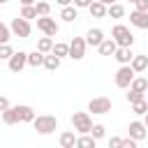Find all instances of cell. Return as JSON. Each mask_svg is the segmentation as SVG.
<instances>
[{"instance_id":"1","label":"cell","mask_w":148,"mask_h":148,"mask_svg":"<svg viewBox=\"0 0 148 148\" xmlns=\"http://www.w3.org/2000/svg\"><path fill=\"white\" fill-rule=\"evenodd\" d=\"M111 39H113L118 46H125V49H132V44H134V35H132L130 28L123 25V23L113 25V30H111Z\"/></svg>"},{"instance_id":"2","label":"cell","mask_w":148,"mask_h":148,"mask_svg":"<svg viewBox=\"0 0 148 148\" xmlns=\"http://www.w3.org/2000/svg\"><path fill=\"white\" fill-rule=\"evenodd\" d=\"M32 127L37 130V134H53L56 127H58V118H56V116H49V113L37 116V118L32 120Z\"/></svg>"},{"instance_id":"3","label":"cell","mask_w":148,"mask_h":148,"mask_svg":"<svg viewBox=\"0 0 148 148\" xmlns=\"http://www.w3.org/2000/svg\"><path fill=\"white\" fill-rule=\"evenodd\" d=\"M72 125H74V130H76L79 134H88L90 127H92V118H90L86 111H76V113L72 116Z\"/></svg>"},{"instance_id":"4","label":"cell","mask_w":148,"mask_h":148,"mask_svg":"<svg viewBox=\"0 0 148 148\" xmlns=\"http://www.w3.org/2000/svg\"><path fill=\"white\" fill-rule=\"evenodd\" d=\"M111 99L109 97H92L90 102H88V111H92L95 116H104V113H109L111 111Z\"/></svg>"},{"instance_id":"5","label":"cell","mask_w":148,"mask_h":148,"mask_svg":"<svg viewBox=\"0 0 148 148\" xmlns=\"http://www.w3.org/2000/svg\"><path fill=\"white\" fill-rule=\"evenodd\" d=\"M134 74H136V72H134L130 65H120L118 72H116V86H118V88H130Z\"/></svg>"},{"instance_id":"6","label":"cell","mask_w":148,"mask_h":148,"mask_svg":"<svg viewBox=\"0 0 148 148\" xmlns=\"http://www.w3.org/2000/svg\"><path fill=\"white\" fill-rule=\"evenodd\" d=\"M37 28L46 35V37H56L58 35V23H56V18H51V16H37Z\"/></svg>"},{"instance_id":"7","label":"cell","mask_w":148,"mask_h":148,"mask_svg":"<svg viewBox=\"0 0 148 148\" xmlns=\"http://www.w3.org/2000/svg\"><path fill=\"white\" fill-rule=\"evenodd\" d=\"M9 30H12L16 37H21V39H28V37H30V32H32V28H30V21H25V18H21V16L12 21Z\"/></svg>"},{"instance_id":"8","label":"cell","mask_w":148,"mask_h":148,"mask_svg":"<svg viewBox=\"0 0 148 148\" xmlns=\"http://www.w3.org/2000/svg\"><path fill=\"white\" fill-rule=\"evenodd\" d=\"M86 46H88V44H86L83 37H74V39L69 42V53H67V56H69L72 60H81V58L86 56Z\"/></svg>"},{"instance_id":"9","label":"cell","mask_w":148,"mask_h":148,"mask_svg":"<svg viewBox=\"0 0 148 148\" xmlns=\"http://www.w3.org/2000/svg\"><path fill=\"white\" fill-rule=\"evenodd\" d=\"M7 62H9V69H12V72H21V69L28 65V53H23V51H14L12 58H9Z\"/></svg>"},{"instance_id":"10","label":"cell","mask_w":148,"mask_h":148,"mask_svg":"<svg viewBox=\"0 0 148 148\" xmlns=\"http://www.w3.org/2000/svg\"><path fill=\"white\" fill-rule=\"evenodd\" d=\"M127 132H130V136H132L134 141H141V139L148 136V130H146V125H143L141 120H132L130 127H127Z\"/></svg>"},{"instance_id":"11","label":"cell","mask_w":148,"mask_h":148,"mask_svg":"<svg viewBox=\"0 0 148 148\" xmlns=\"http://www.w3.org/2000/svg\"><path fill=\"white\" fill-rule=\"evenodd\" d=\"M130 23L134 25V28H139V30H148V12H132L130 14Z\"/></svg>"},{"instance_id":"12","label":"cell","mask_w":148,"mask_h":148,"mask_svg":"<svg viewBox=\"0 0 148 148\" xmlns=\"http://www.w3.org/2000/svg\"><path fill=\"white\" fill-rule=\"evenodd\" d=\"M104 42V32L99 30V28H90L88 32H86V44L88 46H99Z\"/></svg>"},{"instance_id":"13","label":"cell","mask_w":148,"mask_h":148,"mask_svg":"<svg viewBox=\"0 0 148 148\" xmlns=\"http://www.w3.org/2000/svg\"><path fill=\"white\" fill-rule=\"evenodd\" d=\"M16 113H18V123H32L35 120V109L28 106V104H18Z\"/></svg>"},{"instance_id":"14","label":"cell","mask_w":148,"mask_h":148,"mask_svg":"<svg viewBox=\"0 0 148 148\" xmlns=\"http://www.w3.org/2000/svg\"><path fill=\"white\" fill-rule=\"evenodd\" d=\"M113 58L120 62V65H130V60L134 58V53H132V49H125V46H118L116 49V53H113Z\"/></svg>"},{"instance_id":"15","label":"cell","mask_w":148,"mask_h":148,"mask_svg":"<svg viewBox=\"0 0 148 148\" xmlns=\"http://www.w3.org/2000/svg\"><path fill=\"white\" fill-rule=\"evenodd\" d=\"M88 12H90V16H95V18H104V16H106V5H102L99 0H92L90 7H88Z\"/></svg>"},{"instance_id":"16","label":"cell","mask_w":148,"mask_h":148,"mask_svg":"<svg viewBox=\"0 0 148 148\" xmlns=\"http://www.w3.org/2000/svg\"><path fill=\"white\" fill-rule=\"evenodd\" d=\"M97 49H99V53H102V56H113V53H116V49H118V44H116L113 39H106V37H104V42H102Z\"/></svg>"},{"instance_id":"17","label":"cell","mask_w":148,"mask_h":148,"mask_svg":"<svg viewBox=\"0 0 148 148\" xmlns=\"http://www.w3.org/2000/svg\"><path fill=\"white\" fill-rule=\"evenodd\" d=\"M130 67H132L134 72H143V69L148 67V56H134V58L130 60Z\"/></svg>"},{"instance_id":"18","label":"cell","mask_w":148,"mask_h":148,"mask_svg":"<svg viewBox=\"0 0 148 148\" xmlns=\"http://www.w3.org/2000/svg\"><path fill=\"white\" fill-rule=\"evenodd\" d=\"M130 90H134V92H146V90H148V79H143V76H134L132 83H130Z\"/></svg>"},{"instance_id":"19","label":"cell","mask_w":148,"mask_h":148,"mask_svg":"<svg viewBox=\"0 0 148 148\" xmlns=\"http://www.w3.org/2000/svg\"><path fill=\"white\" fill-rule=\"evenodd\" d=\"M2 123L5 125H16L18 123V113H16V106H9L2 111Z\"/></svg>"},{"instance_id":"20","label":"cell","mask_w":148,"mask_h":148,"mask_svg":"<svg viewBox=\"0 0 148 148\" xmlns=\"http://www.w3.org/2000/svg\"><path fill=\"white\" fill-rule=\"evenodd\" d=\"M106 16H111V18H123V16H125V7L118 5V2H113V5L106 7Z\"/></svg>"},{"instance_id":"21","label":"cell","mask_w":148,"mask_h":148,"mask_svg":"<svg viewBox=\"0 0 148 148\" xmlns=\"http://www.w3.org/2000/svg\"><path fill=\"white\" fill-rule=\"evenodd\" d=\"M42 65H44L49 72H56V69L60 67V58H58V56H53V53H51V56H46V53H44V62H42Z\"/></svg>"},{"instance_id":"22","label":"cell","mask_w":148,"mask_h":148,"mask_svg":"<svg viewBox=\"0 0 148 148\" xmlns=\"http://www.w3.org/2000/svg\"><path fill=\"white\" fill-rule=\"evenodd\" d=\"M74 146H76L74 132H62L60 134V148H74Z\"/></svg>"},{"instance_id":"23","label":"cell","mask_w":148,"mask_h":148,"mask_svg":"<svg viewBox=\"0 0 148 148\" xmlns=\"http://www.w3.org/2000/svg\"><path fill=\"white\" fill-rule=\"evenodd\" d=\"M95 139L90 136V134H81V136H76V146L74 148H95Z\"/></svg>"},{"instance_id":"24","label":"cell","mask_w":148,"mask_h":148,"mask_svg":"<svg viewBox=\"0 0 148 148\" xmlns=\"http://www.w3.org/2000/svg\"><path fill=\"white\" fill-rule=\"evenodd\" d=\"M60 18H62V21H67V23L76 21V7H74V5H67V7H62V12H60Z\"/></svg>"},{"instance_id":"25","label":"cell","mask_w":148,"mask_h":148,"mask_svg":"<svg viewBox=\"0 0 148 148\" xmlns=\"http://www.w3.org/2000/svg\"><path fill=\"white\" fill-rule=\"evenodd\" d=\"M51 49H53V39L51 37H39V42H37V51L39 53H51Z\"/></svg>"},{"instance_id":"26","label":"cell","mask_w":148,"mask_h":148,"mask_svg":"<svg viewBox=\"0 0 148 148\" xmlns=\"http://www.w3.org/2000/svg\"><path fill=\"white\" fill-rule=\"evenodd\" d=\"M42 62H44V53H39L37 49H35L32 53H28V65H30V67H39Z\"/></svg>"},{"instance_id":"27","label":"cell","mask_w":148,"mask_h":148,"mask_svg":"<svg viewBox=\"0 0 148 148\" xmlns=\"http://www.w3.org/2000/svg\"><path fill=\"white\" fill-rule=\"evenodd\" d=\"M51 53H53V56H58V58H65V56L69 53V44H62V42H58V44H53Z\"/></svg>"},{"instance_id":"28","label":"cell","mask_w":148,"mask_h":148,"mask_svg":"<svg viewBox=\"0 0 148 148\" xmlns=\"http://www.w3.org/2000/svg\"><path fill=\"white\" fill-rule=\"evenodd\" d=\"M88 134H90V136L97 141V139H102V136L106 134V127H104V125H99V123H95V125L90 127V132H88Z\"/></svg>"},{"instance_id":"29","label":"cell","mask_w":148,"mask_h":148,"mask_svg":"<svg viewBox=\"0 0 148 148\" xmlns=\"http://www.w3.org/2000/svg\"><path fill=\"white\" fill-rule=\"evenodd\" d=\"M21 18H25V21L37 18V9H35L32 5H23V9H21Z\"/></svg>"},{"instance_id":"30","label":"cell","mask_w":148,"mask_h":148,"mask_svg":"<svg viewBox=\"0 0 148 148\" xmlns=\"http://www.w3.org/2000/svg\"><path fill=\"white\" fill-rule=\"evenodd\" d=\"M35 9H37V16H49V14H51V5L44 2V0H39V2L35 5Z\"/></svg>"},{"instance_id":"31","label":"cell","mask_w":148,"mask_h":148,"mask_svg":"<svg viewBox=\"0 0 148 148\" xmlns=\"http://www.w3.org/2000/svg\"><path fill=\"white\" fill-rule=\"evenodd\" d=\"M9 37H12L9 25H5V23L0 21V44H9Z\"/></svg>"},{"instance_id":"32","label":"cell","mask_w":148,"mask_h":148,"mask_svg":"<svg viewBox=\"0 0 148 148\" xmlns=\"http://www.w3.org/2000/svg\"><path fill=\"white\" fill-rule=\"evenodd\" d=\"M132 111H134V113H139V116H143V113L148 111V102H146V99L134 102V104H132Z\"/></svg>"},{"instance_id":"33","label":"cell","mask_w":148,"mask_h":148,"mask_svg":"<svg viewBox=\"0 0 148 148\" xmlns=\"http://www.w3.org/2000/svg\"><path fill=\"white\" fill-rule=\"evenodd\" d=\"M12 53H14V49L9 44H0V60H9Z\"/></svg>"},{"instance_id":"34","label":"cell","mask_w":148,"mask_h":148,"mask_svg":"<svg viewBox=\"0 0 148 148\" xmlns=\"http://www.w3.org/2000/svg\"><path fill=\"white\" fill-rule=\"evenodd\" d=\"M139 99H143V92H134V90L127 92V102H130V104H134V102H139Z\"/></svg>"},{"instance_id":"35","label":"cell","mask_w":148,"mask_h":148,"mask_svg":"<svg viewBox=\"0 0 148 148\" xmlns=\"http://www.w3.org/2000/svg\"><path fill=\"white\" fill-rule=\"evenodd\" d=\"M120 148H136V141H134L132 136H127V139L120 141Z\"/></svg>"},{"instance_id":"36","label":"cell","mask_w":148,"mask_h":148,"mask_svg":"<svg viewBox=\"0 0 148 148\" xmlns=\"http://www.w3.org/2000/svg\"><path fill=\"white\" fill-rule=\"evenodd\" d=\"M134 7H136V12H148V0H136Z\"/></svg>"},{"instance_id":"37","label":"cell","mask_w":148,"mask_h":148,"mask_svg":"<svg viewBox=\"0 0 148 148\" xmlns=\"http://www.w3.org/2000/svg\"><path fill=\"white\" fill-rule=\"evenodd\" d=\"M120 141H123L120 136H111L109 139V148H120Z\"/></svg>"},{"instance_id":"38","label":"cell","mask_w":148,"mask_h":148,"mask_svg":"<svg viewBox=\"0 0 148 148\" xmlns=\"http://www.w3.org/2000/svg\"><path fill=\"white\" fill-rule=\"evenodd\" d=\"M90 2L92 0H74V7L79 9V7H90Z\"/></svg>"},{"instance_id":"39","label":"cell","mask_w":148,"mask_h":148,"mask_svg":"<svg viewBox=\"0 0 148 148\" xmlns=\"http://www.w3.org/2000/svg\"><path fill=\"white\" fill-rule=\"evenodd\" d=\"M5 109H9V99L0 95V111H5Z\"/></svg>"},{"instance_id":"40","label":"cell","mask_w":148,"mask_h":148,"mask_svg":"<svg viewBox=\"0 0 148 148\" xmlns=\"http://www.w3.org/2000/svg\"><path fill=\"white\" fill-rule=\"evenodd\" d=\"M56 2H58V5H60V7H67V5H72V2H74V0H56Z\"/></svg>"},{"instance_id":"41","label":"cell","mask_w":148,"mask_h":148,"mask_svg":"<svg viewBox=\"0 0 148 148\" xmlns=\"http://www.w3.org/2000/svg\"><path fill=\"white\" fill-rule=\"evenodd\" d=\"M141 123H143V125H146V130H148V111L143 113V120H141Z\"/></svg>"},{"instance_id":"42","label":"cell","mask_w":148,"mask_h":148,"mask_svg":"<svg viewBox=\"0 0 148 148\" xmlns=\"http://www.w3.org/2000/svg\"><path fill=\"white\" fill-rule=\"evenodd\" d=\"M99 2H102V5H113L116 0H99Z\"/></svg>"},{"instance_id":"43","label":"cell","mask_w":148,"mask_h":148,"mask_svg":"<svg viewBox=\"0 0 148 148\" xmlns=\"http://www.w3.org/2000/svg\"><path fill=\"white\" fill-rule=\"evenodd\" d=\"M35 0H21V5H32Z\"/></svg>"},{"instance_id":"44","label":"cell","mask_w":148,"mask_h":148,"mask_svg":"<svg viewBox=\"0 0 148 148\" xmlns=\"http://www.w3.org/2000/svg\"><path fill=\"white\" fill-rule=\"evenodd\" d=\"M5 2H9V0H0V5H5Z\"/></svg>"},{"instance_id":"45","label":"cell","mask_w":148,"mask_h":148,"mask_svg":"<svg viewBox=\"0 0 148 148\" xmlns=\"http://www.w3.org/2000/svg\"><path fill=\"white\" fill-rule=\"evenodd\" d=\"M130 2H136V0H130Z\"/></svg>"}]
</instances>
